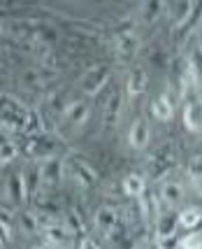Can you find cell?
Here are the masks:
<instances>
[{
  "mask_svg": "<svg viewBox=\"0 0 202 249\" xmlns=\"http://www.w3.org/2000/svg\"><path fill=\"white\" fill-rule=\"evenodd\" d=\"M177 163H179V156H177V144H174L172 140L160 142L158 147L149 154V163H147L149 179H153V182L165 179V177L177 168Z\"/></svg>",
  "mask_w": 202,
  "mask_h": 249,
  "instance_id": "obj_1",
  "label": "cell"
},
{
  "mask_svg": "<svg viewBox=\"0 0 202 249\" xmlns=\"http://www.w3.org/2000/svg\"><path fill=\"white\" fill-rule=\"evenodd\" d=\"M28 117L31 109L23 105L19 98L14 96H2V135H14V133H23L28 126Z\"/></svg>",
  "mask_w": 202,
  "mask_h": 249,
  "instance_id": "obj_2",
  "label": "cell"
},
{
  "mask_svg": "<svg viewBox=\"0 0 202 249\" xmlns=\"http://www.w3.org/2000/svg\"><path fill=\"white\" fill-rule=\"evenodd\" d=\"M2 31H7L10 35H14L17 40H28L33 44H42V42H53L56 40V33L44 26L40 21H33V19H26V21H10L7 26H2Z\"/></svg>",
  "mask_w": 202,
  "mask_h": 249,
  "instance_id": "obj_3",
  "label": "cell"
},
{
  "mask_svg": "<svg viewBox=\"0 0 202 249\" xmlns=\"http://www.w3.org/2000/svg\"><path fill=\"white\" fill-rule=\"evenodd\" d=\"M139 49V40L137 33H135V26L130 23V19L121 21L117 26V33H114V54H117L118 63H130L135 54Z\"/></svg>",
  "mask_w": 202,
  "mask_h": 249,
  "instance_id": "obj_4",
  "label": "cell"
},
{
  "mask_svg": "<svg viewBox=\"0 0 202 249\" xmlns=\"http://www.w3.org/2000/svg\"><path fill=\"white\" fill-rule=\"evenodd\" d=\"M58 135L53 133H40V135H33V138H26V144H23V152L28 154L31 159H51L56 156V149H58Z\"/></svg>",
  "mask_w": 202,
  "mask_h": 249,
  "instance_id": "obj_5",
  "label": "cell"
},
{
  "mask_svg": "<svg viewBox=\"0 0 202 249\" xmlns=\"http://www.w3.org/2000/svg\"><path fill=\"white\" fill-rule=\"evenodd\" d=\"M109 65H96V68H91L84 77H82V91H84L86 96H96L102 91L107 82H109Z\"/></svg>",
  "mask_w": 202,
  "mask_h": 249,
  "instance_id": "obj_6",
  "label": "cell"
},
{
  "mask_svg": "<svg viewBox=\"0 0 202 249\" xmlns=\"http://www.w3.org/2000/svg\"><path fill=\"white\" fill-rule=\"evenodd\" d=\"M7 198L14 207H21L31 200V194H28V184H26V175L21 173H12L7 177Z\"/></svg>",
  "mask_w": 202,
  "mask_h": 249,
  "instance_id": "obj_7",
  "label": "cell"
},
{
  "mask_svg": "<svg viewBox=\"0 0 202 249\" xmlns=\"http://www.w3.org/2000/svg\"><path fill=\"white\" fill-rule=\"evenodd\" d=\"M63 170H65V161L61 156H51V159H44L42 163V189H56L63 179Z\"/></svg>",
  "mask_w": 202,
  "mask_h": 249,
  "instance_id": "obj_8",
  "label": "cell"
},
{
  "mask_svg": "<svg viewBox=\"0 0 202 249\" xmlns=\"http://www.w3.org/2000/svg\"><path fill=\"white\" fill-rule=\"evenodd\" d=\"M121 107H123V96H121V91H118V89H114V91L109 93V98H107L105 109H102V126H105V130L114 128V126L118 124Z\"/></svg>",
  "mask_w": 202,
  "mask_h": 249,
  "instance_id": "obj_9",
  "label": "cell"
},
{
  "mask_svg": "<svg viewBox=\"0 0 202 249\" xmlns=\"http://www.w3.org/2000/svg\"><path fill=\"white\" fill-rule=\"evenodd\" d=\"M40 235H42V240L47 242V245H56V247H61V245H67L70 240H72V231L65 226L63 221H56V224H51V226H47L40 231Z\"/></svg>",
  "mask_w": 202,
  "mask_h": 249,
  "instance_id": "obj_10",
  "label": "cell"
},
{
  "mask_svg": "<svg viewBox=\"0 0 202 249\" xmlns=\"http://www.w3.org/2000/svg\"><path fill=\"white\" fill-rule=\"evenodd\" d=\"M179 228V214H174L172 210H165L156 217V240H168L174 238Z\"/></svg>",
  "mask_w": 202,
  "mask_h": 249,
  "instance_id": "obj_11",
  "label": "cell"
},
{
  "mask_svg": "<svg viewBox=\"0 0 202 249\" xmlns=\"http://www.w3.org/2000/svg\"><path fill=\"white\" fill-rule=\"evenodd\" d=\"M70 170H72L77 184L82 186V189H93V186H96L98 175H96V170L84 161V159H75V161L70 163Z\"/></svg>",
  "mask_w": 202,
  "mask_h": 249,
  "instance_id": "obj_12",
  "label": "cell"
},
{
  "mask_svg": "<svg viewBox=\"0 0 202 249\" xmlns=\"http://www.w3.org/2000/svg\"><path fill=\"white\" fill-rule=\"evenodd\" d=\"M184 126L191 133H202V98H193L184 107Z\"/></svg>",
  "mask_w": 202,
  "mask_h": 249,
  "instance_id": "obj_13",
  "label": "cell"
},
{
  "mask_svg": "<svg viewBox=\"0 0 202 249\" xmlns=\"http://www.w3.org/2000/svg\"><path fill=\"white\" fill-rule=\"evenodd\" d=\"M128 142H130V147L133 149H147V144H149V121L147 119H137L133 126H130V133H128Z\"/></svg>",
  "mask_w": 202,
  "mask_h": 249,
  "instance_id": "obj_14",
  "label": "cell"
},
{
  "mask_svg": "<svg viewBox=\"0 0 202 249\" xmlns=\"http://www.w3.org/2000/svg\"><path fill=\"white\" fill-rule=\"evenodd\" d=\"M88 112H91V107H88V103H86V100H75V103H70V105H67L63 119H65L67 126L79 128V126L88 119Z\"/></svg>",
  "mask_w": 202,
  "mask_h": 249,
  "instance_id": "obj_15",
  "label": "cell"
},
{
  "mask_svg": "<svg viewBox=\"0 0 202 249\" xmlns=\"http://www.w3.org/2000/svg\"><path fill=\"white\" fill-rule=\"evenodd\" d=\"M147 84H149L147 70H144V68H133L130 75H128V82H126V93L130 98H139L147 91Z\"/></svg>",
  "mask_w": 202,
  "mask_h": 249,
  "instance_id": "obj_16",
  "label": "cell"
},
{
  "mask_svg": "<svg viewBox=\"0 0 202 249\" xmlns=\"http://www.w3.org/2000/svg\"><path fill=\"white\" fill-rule=\"evenodd\" d=\"M151 114L158 121H170L172 117H174V100H172L168 93L158 96L151 103Z\"/></svg>",
  "mask_w": 202,
  "mask_h": 249,
  "instance_id": "obj_17",
  "label": "cell"
},
{
  "mask_svg": "<svg viewBox=\"0 0 202 249\" xmlns=\"http://www.w3.org/2000/svg\"><path fill=\"white\" fill-rule=\"evenodd\" d=\"M184 198V189H181L179 182H163L160 186V200L168 207H177Z\"/></svg>",
  "mask_w": 202,
  "mask_h": 249,
  "instance_id": "obj_18",
  "label": "cell"
},
{
  "mask_svg": "<svg viewBox=\"0 0 202 249\" xmlns=\"http://www.w3.org/2000/svg\"><path fill=\"white\" fill-rule=\"evenodd\" d=\"M202 23V2H195V10H193V14H191V19L184 23L181 28H174V37H177V42H184L188 35H191L198 26Z\"/></svg>",
  "mask_w": 202,
  "mask_h": 249,
  "instance_id": "obj_19",
  "label": "cell"
},
{
  "mask_svg": "<svg viewBox=\"0 0 202 249\" xmlns=\"http://www.w3.org/2000/svg\"><path fill=\"white\" fill-rule=\"evenodd\" d=\"M123 191L130 198H139V196L147 194V182L142 175H126L123 177Z\"/></svg>",
  "mask_w": 202,
  "mask_h": 249,
  "instance_id": "obj_20",
  "label": "cell"
},
{
  "mask_svg": "<svg viewBox=\"0 0 202 249\" xmlns=\"http://www.w3.org/2000/svg\"><path fill=\"white\" fill-rule=\"evenodd\" d=\"M21 82L26 84L28 89H42L47 84V77H44V70H37V68H33V70H26L21 75Z\"/></svg>",
  "mask_w": 202,
  "mask_h": 249,
  "instance_id": "obj_21",
  "label": "cell"
},
{
  "mask_svg": "<svg viewBox=\"0 0 202 249\" xmlns=\"http://www.w3.org/2000/svg\"><path fill=\"white\" fill-rule=\"evenodd\" d=\"M163 10H165V2H144V5H142V10H139V14H142V21L153 23L160 17V12H163Z\"/></svg>",
  "mask_w": 202,
  "mask_h": 249,
  "instance_id": "obj_22",
  "label": "cell"
},
{
  "mask_svg": "<svg viewBox=\"0 0 202 249\" xmlns=\"http://www.w3.org/2000/svg\"><path fill=\"white\" fill-rule=\"evenodd\" d=\"M193 10H195V2H179L177 10H174V28H181L184 23L188 21Z\"/></svg>",
  "mask_w": 202,
  "mask_h": 249,
  "instance_id": "obj_23",
  "label": "cell"
},
{
  "mask_svg": "<svg viewBox=\"0 0 202 249\" xmlns=\"http://www.w3.org/2000/svg\"><path fill=\"white\" fill-rule=\"evenodd\" d=\"M17 154H19V147L14 144V142L7 138H2V144H0V163H2V168L7 165V163H12L14 159H17Z\"/></svg>",
  "mask_w": 202,
  "mask_h": 249,
  "instance_id": "obj_24",
  "label": "cell"
},
{
  "mask_svg": "<svg viewBox=\"0 0 202 249\" xmlns=\"http://www.w3.org/2000/svg\"><path fill=\"white\" fill-rule=\"evenodd\" d=\"M179 249H202V233L200 231H193L191 235L179 240Z\"/></svg>",
  "mask_w": 202,
  "mask_h": 249,
  "instance_id": "obj_25",
  "label": "cell"
},
{
  "mask_svg": "<svg viewBox=\"0 0 202 249\" xmlns=\"http://www.w3.org/2000/svg\"><path fill=\"white\" fill-rule=\"evenodd\" d=\"M21 228L26 233H40V224H37V214L35 212H23Z\"/></svg>",
  "mask_w": 202,
  "mask_h": 249,
  "instance_id": "obj_26",
  "label": "cell"
},
{
  "mask_svg": "<svg viewBox=\"0 0 202 249\" xmlns=\"http://www.w3.org/2000/svg\"><path fill=\"white\" fill-rule=\"evenodd\" d=\"M188 177L193 182H200L202 179V156H193L188 163Z\"/></svg>",
  "mask_w": 202,
  "mask_h": 249,
  "instance_id": "obj_27",
  "label": "cell"
},
{
  "mask_svg": "<svg viewBox=\"0 0 202 249\" xmlns=\"http://www.w3.org/2000/svg\"><path fill=\"white\" fill-rule=\"evenodd\" d=\"M63 224L70 228L72 233H79V231H82V219L77 217V212H72V210H67V212H65V221H63Z\"/></svg>",
  "mask_w": 202,
  "mask_h": 249,
  "instance_id": "obj_28",
  "label": "cell"
},
{
  "mask_svg": "<svg viewBox=\"0 0 202 249\" xmlns=\"http://www.w3.org/2000/svg\"><path fill=\"white\" fill-rule=\"evenodd\" d=\"M79 249H100V245H98L96 238H91V235H86L82 242H79Z\"/></svg>",
  "mask_w": 202,
  "mask_h": 249,
  "instance_id": "obj_29",
  "label": "cell"
},
{
  "mask_svg": "<svg viewBox=\"0 0 202 249\" xmlns=\"http://www.w3.org/2000/svg\"><path fill=\"white\" fill-rule=\"evenodd\" d=\"M193 56H195V58H193V63H195V68H198V70L202 72V42L195 44V52H193Z\"/></svg>",
  "mask_w": 202,
  "mask_h": 249,
  "instance_id": "obj_30",
  "label": "cell"
},
{
  "mask_svg": "<svg viewBox=\"0 0 202 249\" xmlns=\"http://www.w3.org/2000/svg\"><path fill=\"white\" fill-rule=\"evenodd\" d=\"M35 249H63V247H56V245H47L44 242V245H40V247H35Z\"/></svg>",
  "mask_w": 202,
  "mask_h": 249,
  "instance_id": "obj_31",
  "label": "cell"
},
{
  "mask_svg": "<svg viewBox=\"0 0 202 249\" xmlns=\"http://www.w3.org/2000/svg\"><path fill=\"white\" fill-rule=\"evenodd\" d=\"M195 207H198V210H202V194H200V200H198V205H195Z\"/></svg>",
  "mask_w": 202,
  "mask_h": 249,
  "instance_id": "obj_32",
  "label": "cell"
},
{
  "mask_svg": "<svg viewBox=\"0 0 202 249\" xmlns=\"http://www.w3.org/2000/svg\"><path fill=\"white\" fill-rule=\"evenodd\" d=\"M153 249H160V247H158V245H156V247H153Z\"/></svg>",
  "mask_w": 202,
  "mask_h": 249,
  "instance_id": "obj_33",
  "label": "cell"
}]
</instances>
